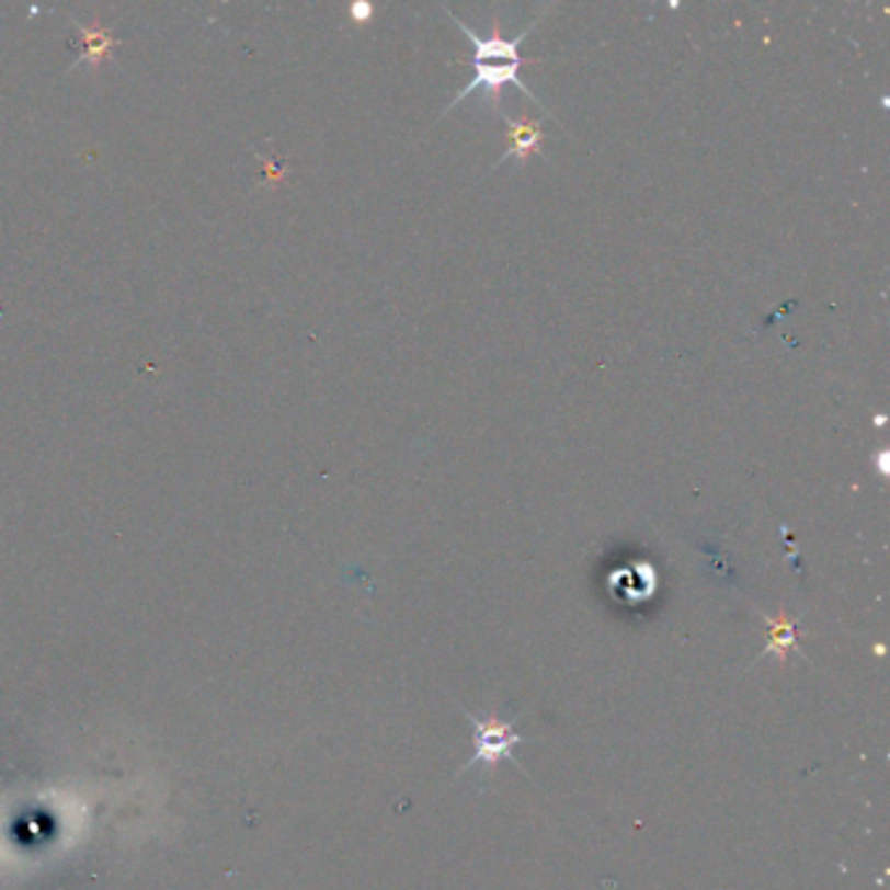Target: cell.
Here are the masks:
<instances>
[{"label": "cell", "mask_w": 890, "mask_h": 890, "mask_svg": "<svg viewBox=\"0 0 890 890\" xmlns=\"http://www.w3.org/2000/svg\"><path fill=\"white\" fill-rule=\"evenodd\" d=\"M470 66H473V79H470V84L465 87L463 92L449 102L444 115L455 111V107L460 105L465 98H470L473 92H481L483 94V105L491 107V111H497L499 102H502V89L506 84L520 87L525 94H528L530 100H536V105L544 107V113H549V111H546L544 102L538 100V94L530 92L528 84H523V79H520V68L525 66V60H520V64H510V60H481V64H473V60H470Z\"/></svg>", "instance_id": "6da1fadb"}, {"label": "cell", "mask_w": 890, "mask_h": 890, "mask_svg": "<svg viewBox=\"0 0 890 890\" xmlns=\"http://www.w3.org/2000/svg\"><path fill=\"white\" fill-rule=\"evenodd\" d=\"M473 729L478 734V750H476V757L473 763H481V765H494L497 760H504L510 757V752L515 744L520 742V737L515 734V729L506 723H499L491 718V721H478L473 718Z\"/></svg>", "instance_id": "7a4b0ae2"}, {"label": "cell", "mask_w": 890, "mask_h": 890, "mask_svg": "<svg viewBox=\"0 0 890 890\" xmlns=\"http://www.w3.org/2000/svg\"><path fill=\"white\" fill-rule=\"evenodd\" d=\"M504 123H506V152L497 166H502L504 160H512V157H517L520 162H528V157L540 155V141H544L546 134L538 121H530L528 115H523V118L517 121L504 115Z\"/></svg>", "instance_id": "3957f363"}, {"label": "cell", "mask_w": 890, "mask_h": 890, "mask_svg": "<svg viewBox=\"0 0 890 890\" xmlns=\"http://www.w3.org/2000/svg\"><path fill=\"white\" fill-rule=\"evenodd\" d=\"M797 638H794V625L789 619H778L773 621V632H771V642H768V653H778V655H786V650H789Z\"/></svg>", "instance_id": "277c9868"}, {"label": "cell", "mask_w": 890, "mask_h": 890, "mask_svg": "<svg viewBox=\"0 0 890 890\" xmlns=\"http://www.w3.org/2000/svg\"><path fill=\"white\" fill-rule=\"evenodd\" d=\"M353 13H355V19H358V22H361L363 16H372V5H355Z\"/></svg>", "instance_id": "5b68a950"}, {"label": "cell", "mask_w": 890, "mask_h": 890, "mask_svg": "<svg viewBox=\"0 0 890 890\" xmlns=\"http://www.w3.org/2000/svg\"><path fill=\"white\" fill-rule=\"evenodd\" d=\"M878 465H880V470H882V473H888V452H880V460H878Z\"/></svg>", "instance_id": "8992f818"}]
</instances>
